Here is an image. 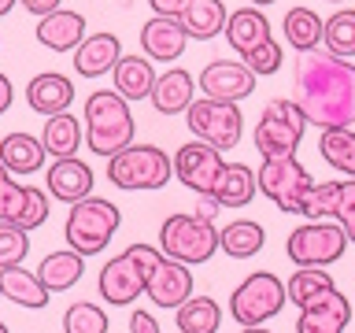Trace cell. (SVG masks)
<instances>
[{
	"label": "cell",
	"mask_w": 355,
	"mask_h": 333,
	"mask_svg": "<svg viewBox=\"0 0 355 333\" xmlns=\"http://www.w3.org/2000/svg\"><path fill=\"white\" fill-rule=\"evenodd\" d=\"M296 104L307 126L344 130L355 126V63L326 49L304 52L296 63Z\"/></svg>",
	"instance_id": "cell-1"
},
{
	"label": "cell",
	"mask_w": 355,
	"mask_h": 333,
	"mask_svg": "<svg viewBox=\"0 0 355 333\" xmlns=\"http://www.w3.org/2000/svg\"><path fill=\"white\" fill-rule=\"evenodd\" d=\"M85 141L93 155H104L111 160L115 152L130 148L133 133H137V122H133L130 100L119 96L115 89H93L85 96Z\"/></svg>",
	"instance_id": "cell-2"
},
{
	"label": "cell",
	"mask_w": 355,
	"mask_h": 333,
	"mask_svg": "<svg viewBox=\"0 0 355 333\" xmlns=\"http://www.w3.org/2000/svg\"><path fill=\"white\" fill-rule=\"evenodd\" d=\"M126 255L137 263V271L144 278V293L155 307H166V311H178L193 296V271L185 263H174L166 259L159 248L152 244H130Z\"/></svg>",
	"instance_id": "cell-3"
},
{
	"label": "cell",
	"mask_w": 355,
	"mask_h": 333,
	"mask_svg": "<svg viewBox=\"0 0 355 333\" xmlns=\"http://www.w3.org/2000/svg\"><path fill=\"white\" fill-rule=\"evenodd\" d=\"M119 226H122V211L111 204V200L89 193L85 200H78V204H71V211H67L63 237L74 252H82L89 259V255L107 248L111 237L119 233Z\"/></svg>",
	"instance_id": "cell-4"
},
{
	"label": "cell",
	"mask_w": 355,
	"mask_h": 333,
	"mask_svg": "<svg viewBox=\"0 0 355 333\" xmlns=\"http://www.w3.org/2000/svg\"><path fill=\"white\" fill-rule=\"evenodd\" d=\"M174 178V160L155 144H130L107 160V182L126 193H148L163 189Z\"/></svg>",
	"instance_id": "cell-5"
},
{
	"label": "cell",
	"mask_w": 355,
	"mask_h": 333,
	"mask_svg": "<svg viewBox=\"0 0 355 333\" xmlns=\"http://www.w3.org/2000/svg\"><path fill=\"white\" fill-rule=\"evenodd\" d=\"M159 252L174 263L200 266L218 252V230H215V222H207L200 215H185V211L166 215L159 226Z\"/></svg>",
	"instance_id": "cell-6"
},
{
	"label": "cell",
	"mask_w": 355,
	"mask_h": 333,
	"mask_svg": "<svg viewBox=\"0 0 355 333\" xmlns=\"http://www.w3.org/2000/svg\"><path fill=\"white\" fill-rule=\"evenodd\" d=\"M304 130H307V119L300 111L296 100H270L263 108L259 122L252 130V141H255V152L263 160H277V155H296L300 141H304Z\"/></svg>",
	"instance_id": "cell-7"
},
{
	"label": "cell",
	"mask_w": 355,
	"mask_h": 333,
	"mask_svg": "<svg viewBox=\"0 0 355 333\" xmlns=\"http://www.w3.org/2000/svg\"><path fill=\"white\" fill-rule=\"evenodd\" d=\"M185 122H189V133H193L196 141H204L218 152L237 148L241 137H244V115H241L237 104H230V100L196 96L185 111Z\"/></svg>",
	"instance_id": "cell-8"
},
{
	"label": "cell",
	"mask_w": 355,
	"mask_h": 333,
	"mask_svg": "<svg viewBox=\"0 0 355 333\" xmlns=\"http://www.w3.org/2000/svg\"><path fill=\"white\" fill-rule=\"evenodd\" d=\"M285 282L274 271H255L233 289L230 296V315L237 326H263L285 307Z\"/></svg>",
	"instance_id": "cell-9"
},
{
	"label": "cell",
	"mask_w": 355,
	"mask_h": 333,
	"mask_svg": "<svg viewBox=\"0 0 355 333\" xmlns=\"http://www.w3.org/2000/svg\"><path fill=\"white\" fill-rule=\"evenodd\" d=\"M259 193L270 200L277 211L285 215H300L304 211V196L311 189V174L296 155H277V160H263V166L255 171Z\"/></svg>",
	"instance_id": "cell-10"
},
{
	"label": "cell",
	"mask_w": 355,
	"mask_h": 333,
	"mask_svg": "<svg viewBox=\"0 0 355 333\" xmlns=\"http://www.w3.org/2000/svg\"><path fill=\"white\" fill-rule=\"evenodd\" d=\"M344 248H348V237H344L340 222H307V226H296L285 237V252L296 266H329L337 263Z\"/></svg>",
	"instance_id": "cell-11"
},
{
	"label": "cell",
	"mask_w": 355,
	"mask_h": 333,
	"mask_svg": "<svg viewBox=\"0 0 355 333\" xmlns=\"http://www.w3.org/2000/svg\"><path fill=\"white\" fill-rule=\"evenodd\" d=\"M0 222H15L22 230H37L49 222V193L22 185L0 163Z\"/></svg>",
	"instance_id": "cell-12"
},
{
	"label": "cell",
	"mask_w": 355,
	"mask_h": 333,
	"mask_svg": "<svg viewBox=\"0 0 355 333\" xmlns=\"http://www.w3.org/2000/svg\"><path fill=\"white\" fill-rule=\"evenodd\" d=\"M171 160H174V178L185 189L200 193V196H211V189H215L222 166H226V160H222L218 148H211V144L196 141V137L185 141L182 148H178V155H171Z\"/></svg>",
	"instance_id": "cell-13"
},
{
	"label": "cell",
	"mask_w": 355,
	"mask_h": 333,
	"mask_svg": "<svg viewBox=\"0 0 355 333\" xmlns=\"http://www.w3.org/2000/svg\"><path fill=\"white\" fill-rule=\"evenodd\" d=\"M196 89L211 100H230L241 104L255 93V74L241 60H211L196 78Z\"/></svg>",
	"instance_id": "cell-14"
},
{
	"label": "cell",
	"mask_w": 355,
	"mask_h": 333,
	"mask_svg": "<svg viewBox=\"0 0 355 333\" xmlns=\"http://www.w3.org/2000/svg\"><path fill=\"white\" fill-rule=\"evenodd\" d=\"M348 318H352V300L340 289H329V293H322L300 307L296 333H344Z\"/></svg>",
	"instance_id": "cell-15"
},
{
	"label": "cell",
	"mask_w": 355,
	"mask_h": 333,
	"mask_svg": "<svg viewBox=\"0 0 355 333\" xmlns=\"http://www.w3.org/2000/svg\"><path fill=\"white\" fill-rule=\"evenodd\" d=\"M96 293L107 300L111 307H126L133 304L137 296H144V278L137 271V263L130 259L126 252L107 259L100 266V278H96Z\"/></svg>",
	"instance_id": "cell-16"
},
{
	"label": "cell",
	"mask_w": 355,
	"mask_h": 333,
	"mask_svg": "<svg viewBox=\"0 0 355 333\" xmlns=\"http://www.w3.org/2000/svg\"><path fill=\"white\" fill-rule=\"evenodd\" d=\"M96 174L89 171V163H82L78 155H67V160H52V166L44 171V189L49 196L63 200V204H78L93 193Z\"/></svg>",
	"instance_id": "cell-17"
},
{
	"label": "cell",
	"mask_w": 355,
	"mask_h": 333,
	"mask_svg": "<svg viewBox=\"0 0 355 333\" xmlns=\"http://www.w3.org/2000/svg\"><path fill=\"white\" fill-rule=\"evenodd\" d=\"M85 33H89V22H85L82 11L60 8V11H52V15L37 19L33 37H37V44H44L49 52H74L78 44L85 41Z\"/></svg>",
	"instance_id": "cell-18"
},
{
	"label": "cell",
	"mask_w": 355,
	"mask_h": 333,
	"mask_svg": "<svg viewBox=\"0 0 355 333\" xmlns=\"http://www.w3.org/2000/svg\"><path fill=\"white\" fill-rule=\"evenodd\" d=\"M141 49L148 60L155 63H174V60H182V52H185V44H189V33L185 26L178 19H163V15H152L148 22L141 26Z\"/></svg>",
	"instance_id": "cell-19"
},
{
	"label": "cell",
	"mask_w": 355,
	"mask_h": 333,
	"mask_svg": "<svg viewBox=\"0 0 355 333\" xmlns=\"http://www.w3.org/2000/svg\"><path fill=\"white\" fill-rule=\"evenodd\" d=\"M122 60V41L119 33H85V41L74 49V71L82 78H104L115 71V63Z\"/></svg>",
	"instance_id": "cell-20"
},
{
	"label": "cell",
	"mask_w": 355,
	"mask_h": 333,
	"mask_svg": "<svg viewBox=\"0 0 355 333\" xmlns=\"http://www.w3.org/2000/svg\"><path fill=\"white\" fill-rule=\"evenodd\" d=\"M26 104L37 111V115H60L74 104V82L60 71H41L30 78L26 85Z\"/></svg>",
	"instance_id": "cell-21"
},
{
	"label": "cell",
	"mask_w": 355,
	"mask_h": 333,
	"mask_svg": "<svg viewBox=\"0 0 355 333\" xmlns=\"http://www.w3.org/2000/svg\"><path fill=\"white\" fill-rule=\"evenodd\" d=\"M148 100L159 115H185L189 104L196 100V78L185 67H171V71H163L155 78Z\"/></svg>",
	"instance_id": "cell-22"
},
{
	"label": "cell",
	"mask_w": 355,
	"mask_h": 333,
	"mask_svg": "<svg viewBox=\"0 0 355 333\" xmlns=\"http://www.w3.org/2000/svg\"><path fill=\"white\" fill-rule=\"evenodd\" d=\"M226 41H230V49L244 56V52H252V49H259L263 41H270L274 37V30H270V22H266L263 15V8H237V11H230L226 15Z\"/></svg>",
	"instance_id": "cell-23"
},
{
	"label": "cell",
	"mask_w": 355,
	"mask_h": 333,
	"mask_svg": "<svg viewBox=\"0 0 355 333\" xmlns=\"http://www.w3.org/2000/svg\"><path fill=\"white\" fill-rule=\"evenodd\" d=\"M44 144L41 137H33L26 130H15L8 137H0V163L8 166V174L15 178H26V174H37L44 166Z\"/></svg>",
	"instance_id": "cell-24"
},
{
	"label": "cell",
	"mask_w": 355,
	"mask_h": 333,
	"mask_svg": "<svg viewBox=\"0 0 355 333\" xmlns=\"http://www.w3.org/2000/svg\"><path fill=\"white\" fill-rule=\"evenodd\" d=\"M155 67L152 60H144V56H122L115 63V71H111V82H115V93L126 96L130 104L133 100H148L152 96V85H155Z\"/></svg>",
	"instance_id": "cell-25"
},
{
	"label": "cell",
	"mask_w": 355,
	"mask_h": 333,
	"mask_svg": "<svg viewBox=\"0 0 355 333\" xmlns=\"http://www.w3.org/2000/svg\"><path fill=\"white\" fill-rule=\"evenodd\" d=\"M85 274V255L74 252V248H63V252H49L37 266V278L49 293H67L82 282Z\"/></svg>",
	"instance_id": "cell-26"
},
{
	"label": "cell",
	"mask_w": 355,
	"mask_h": 333,
	"mask_svg": "<svg viewBox=\"0 0 355 333\" xmlns=\"http://www.w3.org/2000/svg\"><path fill=\"white\" fill-rule=\"evenodd\" d=\"M0 289H4V296L11 300V304H19V307H30V311H41V307H49V289L41 285V278L37 271H26V266H4L0 271Z\"/></svg>",
	"instance_id": "cell-27"
},
{
	"label": "cell",
	"mask_w": 355,
	"mask_h": 333,
	"mask_svg": "<svg viewBox=\"0 0 355 333\" xmlns=\"http://www.w3.org/2000/svg\"><path fill=\"white\" fill-rule=\"evenodd\" d=\"M255 193H259V182H255V171L248 163H226L215 189H211L218 207H244V204H252Z\"/></svg>",
	"instance_id": "cell-28"
},
{
	"label": "cell",
	"mask_w": 355,
	"mask_h": 333,
	"mask_svg": "<svg viewBox=\"0 0 355 333\" xmlns=\"http://www.w3.org/2000/svg\"><path fill=\"white\" fill-rule=\"evenodd\" d=\"M226 4L222 0H189V8L182 11V26L189 33V41H211L226 30Z\"/></svg>",
	"instance_id": "cell-29"
},
{
	"label": "cell",
	"mask_w": 355,
	"mask_h": 333,
	"mask_svg": "<svg viewBox=\"0 0 355 333\" xmlns=\"http://www.w3.org/2000/svg\"><path fill=\"white\" fill-rule=\"evenodd\" d=\"M82 122H78L71 111H60V115H49L44 119V130H41V144L44 152L52 155V160H67V155H74L82 148Z\"/></svg>",
	"instance_id": "cell-30"
},
{
	"label": "cell",
	"mask_w": 355,
	"mask_h": 333,
	"mask_svg": "<svg viewBox=\"0 0 355 333\" xmlns=\"http://www.w3.org/2000/svg\"><path fill=\"white\" fill-rule=\"evenodd\" d=\"M266 244V230L255 219H233L230 226L218 230V248L230 255V259H252L259 255Z\"/></svg>",
	"instance_id": "cell-31"
},
{
	"label": "cell",
	"mask_w": 355,
	"mask_h": 333,
	"mask_svg": "<svg viewBox=\"0 0 355 333\" xmlns=\"http://www.w3.org/2000/svg\"><path fill=\"white\" fill-rule=\"evenodd\" d=\"M322 15L318 11H311V8H288L285 11V19H282V33H285V44L288 49H296L300 56L304 52H315L318 44H322Z\"/></svg>",
	"instance_id": "cell-32"
},
{
	"label": "cell",
	"mask_w": 355,
	"mask_h": 333,
	"mask_svg": "<svg viewBox=\"0 0 355 333\" xmlns=\"http://www.w3.org/2000/svg\"><path fill=\"white\" fill-rule=\"evenodd\" d=\"M318 155L333 166V171H340L344 178H355V126L322 130V137H318Z\"/></svg>",
	"instance_id": "cell-33"
},
{
	"label": "cell",
	"mask_w": 355,
	"mask_h": 333,
	"mask_svg": "<svg viewBox=\"0 0 355 333\" xmlns=\"http://www.w3.org/2000/svg\"><path fill=\"white\" fill-rule=\"evenodd\" d=\"M178 315V333H218L222 326V307L211 296H189Z\"/></svg>",
	"instance_id": "cell-34"
},
{
	"label": "cell",
	"mask_w": 355,
	"mask_h": 333,
	"mask_svg": "<svg viewBox=\"0 0 355 333\" xmlns=\"http://www.w3.org/2000/svg\"><path fill=\"white\" fill-rule=\"evenodd\" d=\"M322 44H326V52L340 56V60H355V8H340L326 19Z\"/></svg>",
	"instance_id": "cell-35"
},
{
	"label": "cell",
	"mask_w": 355,
	"mask_h": 333,
	"mask_svg": "<svg viewBox=\"0 0 355 333\" xmlns=\"http://www.w3.org/2000/svg\"><path fill=\"white\" fill-rule=\"evenodd\" d=\"M329 289H337V285H333V278H329L326 266H300V271L285 282V296L293 300L296 307H304L315 296L329 293Z\"/></svg>",
	"instance_id": "cell-36"
},
{
	"label": "cell",
	"mask_w": 355,
	"mask_h": 333,
	"mask_svg": "<svg viewBox=\"0 0 355 333\" xmlns=\"http://www.w3.org/2000/svg\"><path fill=\"white\" fill-rule=\"evenodd\" d=\"M107 311L89 300H78L63 311V333H107Z\"/></svg>",
	"instance_id": "cell-37"
},
{
	"label": "cell",
	"mask_w": 355,
	"mask_h": 333,
	"mask_svg": "<svg viewBox=\"0 0 355 333\" xmlns=\"http://www.w3.org/2000/svg\"><path fill=\"white\" fill-rule=\"evenodd\" d=\"M337 200H340V182H311L307 196H304V211L311 222H322V219H333L337 215Z\"/></svg>",
	"instance_id": "cell-38"
},
{
	"label": "cell",
	"mask_w": 355,
	"mask_h": 333,
	"mask_svg": "<svg viewBox=\"0 0 355 333\" xmlns=\"http://www.w3.org/2000/svg\"><path fill=\"white\" fill-rule=\"evenodd\" d=\"M30 252V230L15 226V222H0V271L4 266H19Z\"/></svg>",
	"instance_id": "cell-39"
},
{
	"label": "cell",
	"mask_w": 355,
	"mask_h": 333,
	"mask_svg": "<svg viewBox=\"0 0 355 333\" xmlns=\"http://www.w3.org/2000/svg\"><path fill=\"white\" fill-rule=\"evenodd\" d=\"M282 60H285V52H282V44H277L274 37L263 41L259 49H252V52L241 56V63L248 67L255 78H270V74H277V71H282Z\"/></svg>",
	"instance_id": "cell-40"
},
{
	"label": "cell",
	"mask_w": 355,
	"mask_h": 333,
	"mask_svg": "<svg viewBox=\"0 0 355 333\" xmlns=\"http://www.w3.org/2000/svg\"><path fill=\"white\" fill-rule=\"evenodd\" d=\"M333 219L340 222L348 244H355V178L340 182V200H337V215H333Z\"/></svg>",
	"instance_id": "cell-41"
},
{
	"label": "cell",
	"mask_w": 355,
	"mask_h": 333,
	"mask_svg": "<svg viewBox=\"0 0 355 333\" xmlns=\"http://www.w3.org/2000/svg\"><path fill=\"white\" fill-rule=\"evenodd\" d=\"M148 8L163 19H182V11L189 8V0H148Z\"/></svg>",
	"instance_id": "cell-42"
},
{
	"label": "cell",
	"mask_w": 355,
	"mask_h": 333,
	"mask_svg": "<svg viewBox=\"0 0 355 333\" xmlns=\"http://www.w3.org/2000/svg\"><path fill=\"white\" fill-rule=\"evenodd\" d=\"M130 333H159V322H155L148 311H133L130 315Z\"/></svg>",
	"instance_id": "cell-43"
},
{
	"label": "cell",
	"mask_w": 355,
	"mask_h": 333,
	"mask_svg": "<svg viewBox=\"0 0 355 333\" xmlns=\"http://www.w3.org/2000/svg\"><path fill=\"white\" fill-rule=\"evenodd\" d=\"M19 4L26 8L30 15L44 19V15H52V11H60V8H63V0H19Z\"/></svg>",
	"instance_id": "cell-44"
},
{
	"label": "cell",
	"mask_w": 355,
	"mask_h": 333,
	"mask_svg": "<svg viewBox=\"0 0 355 333\" xmlns=\"http://www.w3.org/2000/svg\"><path fill=\"white\" fill-rule=\"evenodd\" d=\"M218 200L215 196H200V204H196V211L193 215H200V219H207V222H215V215H218Z\"/></svg>",
	"instance_id": "cell-45"
},
{
	"label": "cell",
	"mask_w": 355,
	"mask_h": 333,
	"mask_svg": "<svg viewBox=\"0 0 355 333\" xmlns=\"http://www.w3.org/2000/svg\"><path fill=\"white\" fill-rule=\"evenodd\" d=\"M11 100H15V89H11V78L0 71V115L11 108Z\"/></svg>",
	"instance_id": "cell-46"
},
{
	"label": "cell",
	"mask_w": 355,
	"mask_h": 333,
	"mask_svg": "<svg viewBox=\"0 0 355 333\" xmlns=\"http://www.w3.org/2000/svg\"><path fill=\"white\" fill-rule=\"evenodd\" d=\"M15 4H19V0H0V19H4V15H8V11L15 8Z\"/></svg>",
	"instance_id": "cell-47"
},
{
	"label": "cell",
	"mask_w": 355,
	"mask_h": 333,
	"mask_svg": "<svg viewBox=\"0 0 355 333\" xmlns=\"http://www.w3.org/2000/svg\"><path fill=\"white\" fill-rule=\"evenodd\" d=\"M241 333H274V330H266V326H244Z\"/></svg>",
	"instance_id": "cell-48"
},
{
	"label": "cell",
	"mask_w": 355,
	"mask_h": 333,
	"mask_svg": "<svg viewBox=\"0 0 355 333\" xmlns=\"http://www.w3.org/2000/svg\"><path fill=\"white\" fill-rule=\"evenodd\" d=\"M252 8H270V4H277V0H248Z\"/></svg>",
	"instance_id": "cell-49"
},
{
	"label": "cell",
	"mask_w": 355,
	"mask_h": 333,
	"mask_svg": "<svg viewBox=\"0 0 355 333\" xmlns=\"http://www.w3.org/2000/svg\"><path fill=\"white\" fill-rule=\"evenodd\" d=\"M0 333H11V330H8V326H4V322H0Z\"/></svg>",
	"instance_id": "cell-50"
},
{
	"label": "cell",
	"mask_w": 355,
	"mask_h": 333,
	"mask_svg": "<svg viewBox=\"0 0 355 333\" xmlns=\"http://www.w3.org/2000/svg\"><path fill=\"white\" fill-rule=\"evenodd\" d=\"M333 4H340V0H333Z\"/></svg>",
	"instance_id": "cell-51"
},
{
	"label": "cell",
	"mask_w": 355,
	"mask_h": 333,
	"mask_svg": "<svg viewBox=\"0 0 355 333\" xmlns=\"http://www.w3.org/2000/svg\"><path fill=\"white\" fill-rule=\"evenodd\" d=\"M0 296H4V289H0Z\"/></svg>",
	"instance_id": "cell-52"
}]
</instances>
